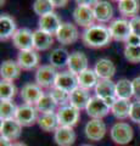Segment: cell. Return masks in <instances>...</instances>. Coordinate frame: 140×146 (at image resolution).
<instances>
[{"instance_id": "obj_1", "label": "cell", "mask_w": 140, "mask_h": 146, "mask_svg": "<svg viewBox=\"0 0 140 146\" xmlns=\"http://www.w3.org/2000/svg\"><path fill=\"white\" fill-rule=\"evenodd\" d=\"M80 39L85 46L100 49L107 46L111 43L112 36L108 27L104 25H94L83 31V33L80 34Z\"/></svg>"}, {"instance_id": "obj_2", "label": "cell", "mask_w": 140, "mask_h": 146, "mask_svg": "<svg viewBox=\"0 0 140 146\" xmlns=\"http://www.w3.org/2000/svg\"><path fill=\"white\" fill-rule=\"evenodd\" d=\"M111 140L117 145H128L133 140L134 131L129 123L117 122L110 129Z\"/></svg>"}, {"instance_id": "obj_3", "label": "cell", "mask_w": 140, "mask_h": 146, "mask_svg": "<svg viewBox=\"0 0 140 146\" xmlns=\"http://www.w3.org/2000/svg\"><path fill=\"white\" fill-rule=\"evenodd\" d=\"M108 29H110L112 40H116V42L125 43L129 38V35L132 34L129 21H127L125 18H116V20L111 21Z\"/></svg>"}, {"instance_id": "obj_4", "label": "cell", "mask_w": 140, "mask_h": 146, "mask_svg": "<svg viewBox=\"0 0 140 146\" xmlns=\"http://www.w3.org/2000/svg\"><path fill=\"white\" fill-rule=\"evenodd\" d=\"M85 112L92 119H102L104 117H106L111 112V107L108 106L104 99L95 95L90 99L88 106L85 108Z\"/></svg>"}, {"instance_id": "obj_5", "label": "cell", "mask_w": 140, "mask_h": 146, "mask_svg": "<svg viewBox=\"0 0 140 146\" xmlns=\"http://www.w3.org/2000/svg\"><path fill=\"white\" fill-rule=\"evenodd\" d=\"M95 95L104 99L107 102L108 106H112L117 100L116 96V83L111 79H100L98 82L95 88Z\"/></svg>"}, {"instance_id": "obj_6", "label": "cell", "mask_w": 140, "mask_h": 146, "mask_svg": "<svg viewBox=\"0 0 140 146\" xmlns=\"http://www.w3.org/2000/svg\"><path fill=\"white\" fill-rule=\"evenodd\" d=\"M57 77L56 68L51 65L39 66L35 72V83L42 88H52Z\"/></svg>"}, {"instance_id": "obj_7", "label": "cell", "mask_w": 140, "mask_h": 146, "mask_svg": "<svg viewBox=\"0 0 140 146\" xmlns=\"http://www.w3.org/2000/svg\"><path fill=\"white\" fill-rule=\"evenodd\" d=\"M38 111L35 106L32 105L22 104L17 107L15 119L20 123L22 127H31L37 123L38 121Z\"/></svg>"}, {"instance_id": "obj_8", "label": "cell", "mask_w": 140, "mask_h": 146, "mask_svg": "<svg viewBox=\"0 0 140 146\" xmlns=\"http://www.w3.org/2000/svg\"><path fill=\"white\" fill-rule=\"evenodd\" d=\"M56 115L58 118V124L61 127L73 128L79 121L80 112L78 108H76L74 106H72V105H66V106L58 107Z\"/></svg>"}, {"instance_id": "obj_9", "label": "cell", "mask_w": 140, "mask_h": 146, "mask_svg": "<svg viewBox=\"0 0 140 146\" xmlns=\"http://www.w3.org/2000/svg\"><path fill=\"white\" fill-rule=\"evenodd\" d=\"M55 36L58 43L64 45H71L78 40L79 32L76 25L71 23V22H62V25L56 32Z\"/></svg>"}, {"instance_id": "obj_10", "label": "cell", "mask_w": 140, "mask_h": 146, "mask_svg": "<svg viewBox=\"0 0 140 146\" xmlns=\"http://www.w3.org/2000/svg\"><path fill=\"white\" fill-rule=\"evenodd\" d=\"M12 43L20 51L34 49V36L33 32L29 28H19L12 36Z\"/></svg>"}, {"instance_id": "obj_11", "label": "cell", "mask_w": 140, "mask_h": 146, "mask_svg": "<svg viewBox=\"0 0 140 146\" xmlns=\"http://www.w3.org/2000/svg\"><path fill=\"white\" fill-rule=\"evenodd\" d=\"M73 21L77 26L83 28H89L95 25V15H94L93 7L89 6H78L73 10Z\"/></svg>"}, {"instance_id": "obj_12", "label": "cell", "mask_w": 140, "mask_h": 146, "mask_svg": "<svg viewBox=\"0 0 140 146\" xmlns=\"http://www.w3.org/2000/svg\"><path fill=\"white\" fill-rule=\"evenodd\" d=\"M107 128L102 119H90L84 128L85 136L90 141H100L106 135Z\"/></svg>"}, {"instance_id": "obj_13", "label": "cell", "mask_w": 140, "mask_h": 146, "mask_svg": "<svg viewBox=\"0 0 140 146\" xmlns=\"http://www.w3.org/2000/svg\"><path fill=\"white\" fill-rule=\"evenodd\" d=\"M20 95L21 99L25 101V104L35 106L37 102L40 100V98L44 95V91L42 86H39L37 83H27L22 86Z\"/></svg>"}, {"instance_id": "obj_14", "label": "cell", "mask_w": 140, "mask_h": 146, "mask_svg": "<svg viewBox=\"0 0 140 146\" xmlns=\"http://www.w3.org/2000/svg\"><path fill=\"white\" fill-rule=\"evenodd\" d=\"M67 70L73 74L78 76L85 70H88V57L82 51H73L70 54L68 62H67Z\"/></svg>"}, {"instance_id": "obj_15", "label": "cell", "mask_w": 140, "mask_h": 146, "mask_svg": "<svg viewBox=\"0 0 140 146\" xmlns=\"http://www.w3.org/2000/svg\"><path fill=\"white\" fill-rule=\"evenodd\" d=\"M54 86L65 90L67 93H72V91L78 86V78H77L76 74H73V73L70 72L68 70L58 72Z\"/></svg>"}, {"instance_id": "obj_16", "label": "cell", "mask_w": 140, "mask_h": 146, "mask_svg": "<svg viewBox=\"0 0 140 146\" xmlns=\"http://www.w3.org/2000/svg\"><path fill=\"white\" fill-rule=\"evenodd\" d=\"M0 134H1L3 138L9 139L10 141H15V140L19 139L22 134V125L15 119V118L1 121Z\"/></svg>"}, {"instance_id": "obj_17", "label": "cell", "mask_w": 140, "mask_h": 146, "mask_svg": "<svg viewBox=\"0 0 140 146\" xmlns=\"http://www.w3.org/2000/svg\"><path fill=\"white\" fill-rule=\"evenodd\" d=\"M38 25H39V29L46 32V33L51 34V35H55L58 28L61 27L62 22L56 12H50V13H48V15L39 17Z\"/></svg>"}, {"instance_id": "obj_18", "label": "cell", "mask_w": 140, "mask_h": 146, "mask_svg": "<svg viewBox=\"0 0 140 146\" xmlns=\"http://www.w3.org/2000/svg\"><path fill=\"white\" fill-rule=\"evenodd\" d=\"M77 139L76 131L71 127H58L54 131V140L57 146H72Z\"/></svg>"}, {"instance_id": "obj_19", "label": "cell", "mask_w": 140, "mask_h": 146, "mask_svg": "<svg viewBox=\"0 0 140 146\" xmlns=\"http://www.w3.org/2000/svg\"><path fill=\"white\" fill-rule=\"evenodd\" d=\"M17 63L25 71H31L35 68L39 63V55L37 50H26V51H20L17 55Z\"/></svg>"}, {"instance_id": "obj_20", "label": "cell", "mask_w": 140, "mask_h": 146, "mask_svg": "<svg viewBox=\"0 0 140 146\" xmlns=\"http://www.w3.org/2000/svg\"><path fill=\"white\" fill-rule=\"evenodd\" d=\"M95 20L99 23H107L110 21H113V7L106 0H100L95 6L93 7Z\"/></svg>"}, {"instance_id": "obj_21", "label": "cell", "mask_w": 140, "mask_h": 146, "mask_svg": "<svg viewBox=\"0 0 140 146\" xmlns=\"http://www.w3.org/2000/svg\"><path fill=\"white\" fill-rule=\"evenodd\" d=\"M90 99H92V96H90L89 90L80 88V86H77L72 93H70V105L78 108L79 111L87 108Z\"/></svg>"}, {"instance_id": "obj_22", "label": "cell", "mask_w": 140, "mask_h": 146, "mask_svg": "<svg viewBox=\"0 0 140 146\" xmlns=\"http://www.w3.org/2000/svg\"><path fill=\"white\" fill-rule=\"evenodd\" d=\"M21 71L22 68L20 67V65L17 63V61L13 60H5L0 66V76H1V79L4 80L13 82L20 77Z\"/></svg>"}, {"instance_id": "obj_23", "label": "cell", "mask_w": 140, "mask_h": 146, "mask_svg": "<svg viewBox=\"0 0 140 146\" xmlns=\"http://www.w3.org/2000/svg\"><path fill=\"white\" fill-rule=\"evenodd\" d=\"M94 71L99 77V79H111L116 73V66L108 58H100L96 61Z\"/></svg>"}, {"instance_id": "obj_24", "label": "cell", "mask_w": 140, "mask_h": 146, "mask_svg": "<svg viewBox=\"0 0 140 146\" xmlns=\"http://www.w3.org/2000/svg\"><path fill=\"white\" fill-rule=\"evenodd\" d=\"M16 22L7 13H3L0 16V39L7 40L13 36L16 33Z\"/></svg>"}, {"instance_id": "obj_25", "label": "cell", "mask_w": 140, "mask_h": 146, "mask_svg": "<svg viewBox=\"0 0 140 146\" xmlns=\"http://www.w3.org/2000/svg\"><path fill=\"white\" fill-rule=\"evenodd\" d=\"M33 36H34V50H37V51H46L54 44V36L39 28L33 32Z\"/></svg>"}, {"instance_id": "obj_26", "label": "cell", "mask_w": 140, "mask_h": 146, "mask_svg": "<svg viewBox=\"0 0 140 146\" xmlns=\"http://www.w3.org/2000/svg\"><path fill=\"white\" fill-rule=\"evenodd\" d=\"M38 125L42 130L44 131H55L60 124H58V118L56 112H51V113H42L38 117Z\"/></svg>"}, {"instance_id": "obj_27", "label": "cell", "mask_w": 140, "mask_h": 146, "mask_svg": "<svg viewBox=\"0 0 140 146\" xmlns=\"http://www.w3.org/2000/svg\"><path fill=\"white\" fill-rule=\"evenodd\" d=\"M118 11L123 17H135L140 11V1L139 0H121L118 3Z\"/></svg>"}, {"instance_id": "obj_28", "label": "cell", "mask_w": 140, "mask_h": 146, "mask_svg": "<svg viewBox=\"0 0 140 146\" xmlns=\"http://www.w3.org/2000/svg\"><path fill=\"white\" fill-rule=\"evenodd\" d=\"M130 106H132V102L129 100L117 99L111 106V113L117 119H127V118H129Z\"/></svg>"}, {"instance_id": "obj_29", "label": "cell", "mask_w": 140, "mask_h": 146, "mask_svg": "<svg viewBox=\"0 0 140 146\" xmlns=\"http://www.w3.org/2000/svg\"><path fill=\"white\" fill-rule=\"evenodd\" d=\"M77 78H78V86L88 89V90L92 88H95L98 82L100 80L99 77L96 76L95 71L92 70V68H88V70L82 72L80 74L77 76Z\"/></svg>"}, {"instance_id": "obj_30", "label": "cell", "mask_w": 140, "mask_h": 146, "mask_svg": "<svg viewBox=\"0 0 140 146\" xmlns=\"http://www.w3.org/2000/svg\"><path fill=\"white\" fill-rule=\"evenodd\" d=\"M68 57L70 54L66 49L64 48H57L54 49L50 56H49V61H50V65L55 68H62L67 66V62H68Z\"/></svg>"}, {"instance_id": "obj_31", "label": "cell", "mask_w": 140, "mask_h": 146, "mask_svg": "<svg viewBox=\"0 0 140 146\" xmlns=\"http://www.w3.org/2000/svg\"><path fill=\"white\" fill-rule=\"evenodd\" d=\"M116 96L117 99H124L130 100V98L134 96L133 91V83L132 80L122 78L116 83Z\"/></svg>"}, {"instance_id": "obj_32", "label": "cell", "mask_w": 140, "mask_h": 146, "mask_svg": "<svg viewBox=\"0 0 140 146\" xmlns=\"http://www.w3.org/2000/svg\"><path fill=\"white\" fill-rule=\"evenodd\" d=\"M35 108L40 115L42 113H51L55 112V110L57 108V104L55 102V100L52 99L50 94H44L35 105Z\"/></svg>"}, {"instance_id": "obj_33", "label": "cell", "mask_w": 140, "mask_h": 146, "mask_svg": "<svg viewBox=\"0 0 140 146\" xmlns=\"http://www.w3.org/2000/svg\"><path fill=\"white\" fill-rule=\"evenodd\" d=\"M17 107L19 106H16V104L12 100H1V102H0V118H1V121L15 118Z\"/></svg>"}, {"instance_id": "obj_34", "label": "cell", "mask_w": 140, "mask_h": 146, "mask_svg": "<svg viewBox=\"0 0 140 146\" xmlns=\"http://www.w3.org/2000/svg\"><path fill=\"white\" fill-rule=\"evenodd\" d=\"M54 9H55V6L52 5L50 0H34L33 3V11L39 17L54 12Z\"/></svg>"}, {"instance_id": "obj_35", "label": "cell", "mask_w": 140, "mask_h": 146, "mask_svg": "<svg viewBox=\"0 0 140 146\" xmlns=\"http://www.w3.org/2000/svg\"><path fill=\"white\" fill-rule=\"evenodd\" d=\"M16 95V86L11 80L1 79L0 83V99L1 100H12Z\"/></svg>"}, {"instance_id": "obj_36", "label": "cell", "mask_w": 140, "mask_h": 146, "mask_svg": "<svg viewBox=\"0 0 140 146\" xmlns=\"http://www.w3.org/2000/svg\"><path fill=\"white\" fill-rule=\"evenodd\" d=\"M49 94H50L52 96V99L55 100V102L57 104L58 107L70 105V93H67V91L62 90V89H58V88H56V86H52Z\"/></svg>"}, {"instance_id": "obj_37", "label": "cell", "mask_w": 140, "mask_h": 146, "mask_svg": "<svg viewBox=\"0 0 140 146\" xmlns=\"http://www.w3.org/2000/svg\"><path fill=\"white\" fill-rule=\"evenodd\" d=\"M124 57L130 63H139L140 62V45H125Z\"/></svg>"}, {"instance_id": "obj_38", "label": "cell", "mask_w": 140, "mask_h": 146, "mask_svg": "<svg viewBox=\"0 0 140 146\" xmlns=\"http://www.w3.org/2000/svg\"><path fill=\"white\" fill-rule=\"evenodd\" d=\"M129 119L140 124V100H135L134 102H132L130 106V112H129Z\"/></svg>"}, {"instance_id": "obj_39", "label": "cell", "mask_w": 140, "mask_h": 146, "mask_svg": "<svg viewBox=\"0 0 140 146\" xmlns=\"http://www.w3.org/2000/svg\"><path fill=\"white\" fill-rule=\"evenodd\" d=\"M129 25H130V29H132V33L138 35L140 38V16H135L129 18Z\"/></svg>"}, {"instance_id": "obj_40", "label": "cell", "mask_w": 140, "mask_h": 146, "mask_svg": "<svg viewBox=\"0 0 140 146\" xmlns=\"http://www.w3.org/2000/svg\"><path fill=\"white\" fill-rule=\"evenodd\" d=\"M133 83V91H134V98L137 100H140V77H137L132 80Z\"/></svg>"}, {"instance_id": "obj_41", "label": "cell", "mask_w": 140, "mask_h": 146, "mask_svg": "<svg viewBox=\"0 0 140 146\" xmlns=\"http://www.w3.org/2000/svg\"><path fill=\"white\" fill-rule=\"evenodd\" d=\"M99 1L100 0H76L78 6H89V7H94Z\"/></svg>"}, {"instance_id": "obj_42", "label": "cell", "mask_w": 140, "mask_h": 146, "mask_svg": "<svg viewBox=\"0 0 140 146\" xmlns=\"http://www.w3.org/2000/svg\"><path fill=\"white\" fill-rule=\"evenodd\" d=\"M125 45H140V38L132 33L127 39V42H125Z\"/></svg>"}, {"instance_id": "obj_43", "label": "cell", "mask_w": 140, "mask_h": 146, "mask_svg": "<svg viewBox=\"0 0 140 146\" xmlns=\"http://www.w3.org/2000/svg\"><path fill=\"white\" fill-rule=\"evenodd\" d=\"M55 7H65L70 0H50Z\"/></svg>"}, {"instance_id": "obj_44", "label": "cell", "mask_w": 140, "mask_h": 146, "mask_svg": "<svg viewBox=\"0 0 140 146\" xmlns=\"http://www.w3.org/2000/svg\"><path fill=\"white\" fill-rule=\"evenodd\" d=\"M0 146H12V141L1 136V138H0Z\"/></svg>"}, {"instance_id": "obj_45", "label": "cell", "mask_w": 140, "mask_h": 146, "mask_svg": "<svg viewBox=\"0 0 140 146\" xmlns=\"http://www.w3.org/2000/svg\"><path fill=\"white\" fill-rule=\"evenodd\" d=\"M12 146H28V145H26L25 143H13Z\"/></svg>"}, {"instance_id": "obj_46", "label": "cell", "mask_w": 140, "mask_h": 146, "mask_svg": "<svg viewBox=\"0 0 140 146\" xmlns=\"http://www.w3.org/2000/svg\"><path fill=\"white\" fill-rule=\"evenodd\" d=\"M0 5H1V6L5 5V0H0Z\"/></svg>"}, {"instance_id": "obj_47", "label": "cell", "mask_w": 140, "mask_h": 146, "mask_svg": "<svg viewBox=\"0 0 140 146\" xmlns=\"http://www.w3.org/2000/svg\"><path fill=\"white\" fill-rule=\"evenodd\" d=\"M82 146H93V145H89V144H84V145H82Z\"/></svg>"}, {"instance_id": "obj_48", "label": "cell", "mask_w": 140, "mask_h": 146, "mask_svg": "<svg viewBox=\"0 0 140 146\" xmlns=\"http://www.w3.org/2000/svg\"><path fill=\"white\" fill-rule=\"evenodd\" d=\"M112 1H116V3H119L121 0H112Z\"/></svg>"}, {"instance_id": "obj_49", "label": "cell", "mask_w": 140, "mask_h": 146, "mask_svg": "<svg viewBox=\"0 0 140 146\" xmlns=\"http://www.w3.org/2000/svg\"><path fill=\"white\" fill-rule=\"evenodd\" d=\"M139 127H140V124H139Z\"/></svg>"}]
</instances>
